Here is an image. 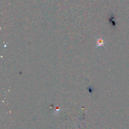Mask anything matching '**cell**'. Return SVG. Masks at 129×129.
<instances>
[{
	"label": "cell",
	"instance_id": "obj_1",
	"mask_svg": "<svg viewBox=\"0 0 129 129\" xmlns=\"http://www.w3.org/2000/svg\"><path fill=\"white\" fill-rule=\"evenodd\" d=\"M104 47H105V42L101 38H98L96 40V48Z\"/></svg>",
	"mask_w": 129,
	"mask_h": 129
}]
</instances>
